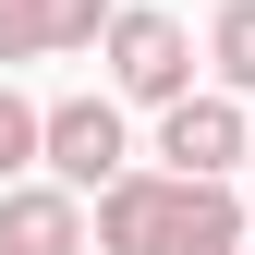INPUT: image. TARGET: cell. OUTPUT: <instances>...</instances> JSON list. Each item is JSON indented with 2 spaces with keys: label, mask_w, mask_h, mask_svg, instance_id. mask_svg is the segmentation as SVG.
Returning a JSON list of instances; mask_svg holds the SVG:
<instances>
[{
  "label": "cell",
  "mask_w": 255,
  "mask_h": 255,
  "mask_svg": "<svg viewBox=\"0 0 255 255\" xmlns=\"http://www.w3.org/2000/svg\"><path fill=\"white\" fill-rule=\"evenodd\" d=\"M110 85L182 110V98H195V37H182L170 12H122V24H110Z\"/></svg>",
  "instance_id": "6da1fadb"
},
{
  "label": "cell",
  "mask_w": 255,
  "mask_h": 255,
  "mask_svg": "<svg viewBox=\"0 0 255 255\" xmlns=\"http://www.w3.org/2000/svg\"><path fill=\"white\" fill-rule=\"evenodd\" d=\"M49 170H61V195H110L122 182V110L110 98H61L49 110Z\"/></svg>",
  "instance_id": "7a4b0ae2"
},
{
  "label": "cell",
  "mask_w": 255,
  "mask_h": 255,
  "mask_svg": "<svg viewBox=\"0 0 255 255\" xmlns=\"http://www.w3.org/2000/svg\"><path fill=\"white\" fill-rule=\"evenodd\" d=\"M243 231H255V207L231 195V182H170L146 255H243Z\"/></svg>",
  "instance_id": "3957f363"
},
{
  "label": "cell",
  "mask_w": 255,
  "mask_h": 255,
  "mask_svg": "<svg viewBox=\"0 0 255 255\" xmlns=\"http://www.w3.org/2000/svg\"><path fill=\"white\" fill-rule=\"evenodd\" d=\"M158 158H170V182H231V158H243V110H231V98H182L170 122H158Z\"/></svg>",
  "instance_id": "277c9868"
},
{
  "label": "cell",
  "mask_w": 255,
  "mask_h": 255,
  "mask_svg": "<svg viewBox=\"0 0 255 255\" xmlns=\"http://www.w3.org/2000/svg\"><path fill=\"white\" fill-rule=\"evenodd\" d=\"M110 0H0V61H49V49H85L110 37Z\"/></svg>",
  "instance_id": "5b68a950"
},
{
  "label": "cell",
  "mask_w": 255,
  "mask_h": 255,
  "mask_svg": "<svg viewBox=\"0 0 255 255\" xmlns=\"http://www.w3.org/2000/svg\"><path fill=\"white\" fill-rule=\"evenodd\" d=\"M0 255H85V207L61 182H12L0 195Z\"/></svg>",
  "instance_id": "8992f818"
},
{
  "label": "cell",
  "mask_w": 255,
  "mask_h": 255,
  "mask_svg": "<svg viewBox=\"0 0 255 255\" xmlns=\"http://www.w3.org/2000/svg\"><path fill=\"white\" fill-rule=\"evenodd\" d=\"M158 195H170V182L122 170L110 195H98V243H110V255H146V243H158Z\"/></svg>",
  "instance_id": "52a82bcc"
},
{
  "label": "cell",
  "mask_w": 255,
  "mask_h": 255,
  "mask_svg": "<svg viewBox=\"0 0 255 255\" xmlns=\"http://www.w3.org/2000/svg\"><path fill=\"white\" fill-rule=\"evenodd\" d=\"M24 158H49V110H24L12 85H0V182H12Z\"/></svg>",
  "instance_id": "ba28073f"
},
{
  "label": "cell",
  "mask_w": 255,
  "mask_h": 255,
  "mask_svg": "<svg viewBox=\"0 0 255 255\" xmlns=\"http://www.w3.org/2000/svg\"><path fill=\"white\" fill-rule=\"evenodd\" d=\"M219 85H255V0H243V12H219Z\"/></svg>",
  "instance_id": "9c48e42d"
},
{
  "label": "cell",
  "mask_w": 255,
  "mask_h": 255,
  "mask_svg": "<svg viewBox=\"0 0 255 255\" xmlns=\"http://www.w3.org/2000/svg\"><path fill=\"white\" fill-rule=\"evenodd\" d=\"M219 12H243V0H219Z\"/></svg>",
  "instance_id": "30bf717a"
}]
</instances>
